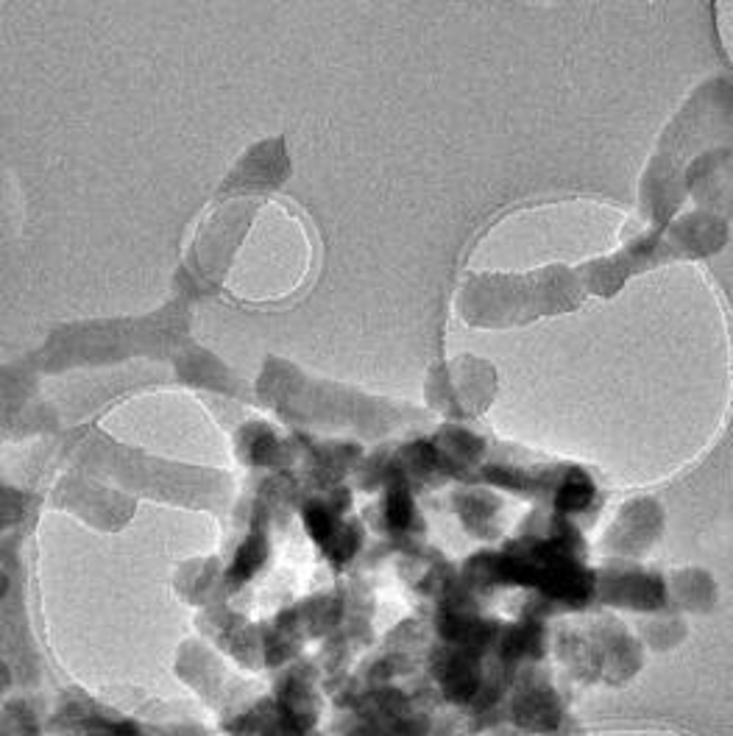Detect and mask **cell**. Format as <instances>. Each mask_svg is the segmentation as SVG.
<instances>
[{"instance_id":"obj_1","label":"cell","mask_w":733,"mask_h":736,"mask_svg":"<svg viewBox=\"0 0 733 736\" xmlns=\"http://www.w3.org/2000/svg\"><path fill=\"white\" fill-rule=\"evenodd\" d=\"M513 714H516V722L530 731H552L561 722V703L550 686L527 689L516 697Z\"/></svg>"},{"instance_id":"obj_7","label":"cell","mask_w":733,"mask_h":736,"mask_svg":"<svg viewBox=\"0 0 733 736\" xmlns=\"http://www.w3.org/2000/svg\"><path fill=\"white\" fill-rule=\"evenodd\" d=\"M4 592H6V577L0 575V597H4Z\"/></svg>"},{"instance_id":"obj_2","label":"cell","mask_w":733,"mask_h":736,"mask_svg":"<svg viewBox=\"0 0 733 736\" xmlns=\"http://www.w3.org/2000/svg\"><path fill=\"white\" fill-rule=\"evenodd\" d=\"M438 678H441V686H444V692L452 697V701H469V697L480 686L474 661L469 655H463V653H449L446 655V661L438 670Z\"/></svg>"},{"instance_id":"obj_3","label":"cell","mask_w":733,"mask_h":736,"mask_svg":"<svg viewBox=\"0 0 733 736\" xmlns=\"http://www.w3.org/2000/svg\"><path fill=\"white\" fill-rule=\"evenodd\" d=\"M591 497H594V486H591L589 477L583 471H572L566 477V483L561 486V491H558V505L563 510H581V508L589 505Z\"/></svg>"},{"instance_id":"obj_6","label":"cell","mask_w":733,"mask_h":736,"mask_svg":"<svg viewBox=\"0 0 733 736\" xmlns=\"http://www.w3.org/2000/svg\"><path fill=\"white\" fill-rule=\"evenodd\" d=\"M410 513H413V505H410L407 491L394 489V494L388 497V522H391V528H405L410 522Z\"/></svg>"},{"instance_id":"obj_5","label":"cell","mask_w":733,"mask_h":736,"mask_svg":"<svg viewBox=\"0 0 733 736\" xmlns=\"http://www.w3.org/2000/svg\"><path fill=\"white\" fill-rule=\"evenodd\" d=\"M538 644H542V628H535V625H527V628H516L505 639V655L508 658L533 655V653H538Z\"/></svg>"},{"instance_id":"obj_4","label":"cell","mask_w":733,"mask_h":736,"mask_svg":"<svg viewBox=\"0 0 733 736\" xmlns=\"http://www.w3.org/2000/svg\"><path fill=\"white\" fill-rule=\"evenodd\" d=\"M262 558H265V541H262L259 536L249 538V541L240 547V552H238L235 567H231V580L240 583V580L251 577V575L259 569Z\"/></svg>"}]
</instances>
